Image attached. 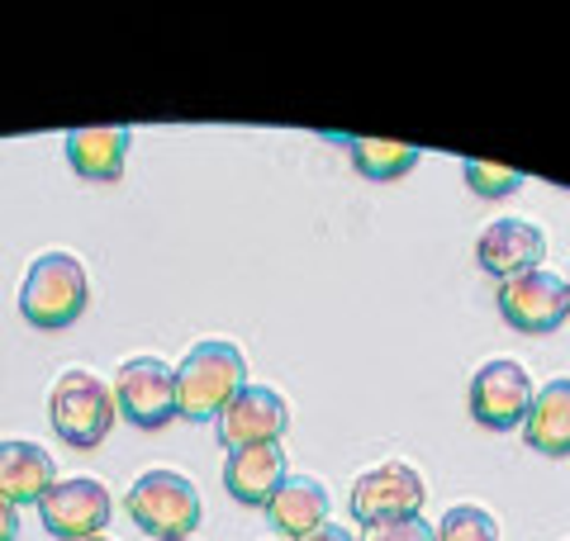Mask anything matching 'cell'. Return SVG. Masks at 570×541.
Instances as JSON below:
<instances>
[{"mask_svg": "<svg viewBox=\"0 0 570 541\" xmlns=\"http://www.w3.org/2000/svg\"><path fill=\"white\" fill-rule=\"evenodd\" d=\"M523 442L538 456H570V381H551L532 394Z\"/></svg>", "mask_w": 570, "mask_h": 541, "instance_id": "16", "label": "cell"}, {"mask_svg": "<svg viewBox=\"0 0 570 541\" xmlns=\"http://www.w3.org/2000/svg\"><path fill=\"white\" fill-rule=\"evenodd\" d=\"M86 304H91V276L71 252H43L20 285V314L29 318V328L43 333L71 328Z\"/></svg>", "mask_w": 570, "mask_h": 541, "instance_id": "2", "label": "cell"}, {"mask_svg": "<svg viewBox=\"0 0 570 541\" xmlns=\"http://www.w3.org/2000/svg\"><path fill=\"white\" fill-rule=\"evenodd\" d=\"M542 257H547V238H542V228L528 219H499L475 238V262H480V270H490L494 281L538 270Z\"/></svg>", "mask_w": 570, "mask_h": 541, "instance_id": "11", "label": "cell"}, {"mask_svg": "<svg viewBox=\"0 0 570 541\" xmlns=\"http://www.w3.org/2000/svg\"><path fill=\"white\" fill-rule=\"evenodd\" d=\"M124 509H129L134 528L148 532L153 541H186L205 522L200 490L181 471H167V465L138 475L129 484V494H124Z\"/></svg>", "mask_w": 570, "mask_h": 541, "instance_id": "4", "label": "cell"}, {"mask_svg": "<svg viewBox=\"0 0 570 541\" xmlns=\"http://www.w3.org/2000/svg\"><path fill=\"white\" fill-rule=\"evenodd\" d=\"M438 541H499V522L480 503H456L438 522Z\"/></svg>", "mask_w": 570, "mask_h": 541, "instance_id": "19", "label": "cell"}, {"mask_svg": "<svg viewBox=\"0 0 570 541\" xmlns=\"http://www.w3.org/2000/svg\"><path fill=\"white\" fill-rule=\"evenodd\" d=\"M532 394H538V390H532L528 371L519 366V361H509V356L485 361V366L475 371L471 390H466L471 419L480 427H490V432H513V427H523Z\"/></svg>", "mask_w": 570, "mask_h": 541, "instance_id": "8", "label": "cell"}, {"mask_svg": "<svg viewBox=\"0 0 570 541\" xmlns=\"http://www.w3.org/2000/svg\"><path fill=\"white\" fill-rule=\"evenodd\" d=\"M110 390H115L119 413L142 432L167 427L181 413V404H176V371L163 356H129Z\"/></svg>", "mask_w": 570, "mask_h": 541, "instance_id": "5", "label": "cell"}, {"mask_svg": "<svg viewBox=\"0 0 570 541\" xmlns=\"http://www.w3.org/2000/svg\"><path fill=\"white\" fill-rule=\"evenodd\" d=\"M33 509H39L48 537L86 541V537H100L105 528H110L115 499H110V490H105L96 475H71V480L52 484V490L33 503Z\"/></svg>", "mask_w": 570, "mask_h": 541, "instance_id": "6", "label": "cell"}, {"mask_svg": "<svg viewBox=\"0 0 570 541\" xmlns=\"http://www.w3.org/2000/svg\"><path fill=\"white\" fill-rule=\"evenodd\" d=\"M58 484V465L39 442H0V494L14 509L39 503Z\"/></svg>", "mask_w": 570, "mask_h": 541, "instance_id": "14", "label": "cell"}, {"mask_svg": "<svg viewBox=\"0 0 570 541\" xmlns=\"http://www.w3.org/2000/svg\"><path fill=\"white\" fill-rule=\"evenodd\" d=\"M499 314L519 333H557L570 318V285L557 270H523L499 281Z\"/></svg>", "mask_w": 570, "mask_h": 541, "instance_id": "7", "label": "cell"}, {"mask_svg": "<svg viewBox=\"0 0 570 541\" xmlns=\"http://www.w3.org/2000/svg\"><path fill=\"white\" fill-rule=\"evenodd\" d=\"M14 532H20V509L0 494V541H14Z\"/></svg>", "mask_w": 570, "mask_h": 541, "instance_id": "22", "label": "cell"}, {"mask_svg": "<svg viewBox=\"0 0 570 541\" xmlns=\"http://www.w3.org/2000/svg\"><path fill=\"white\" fill-rule=\"evenodd\" d=\"M119 419V404H115V390L100 381L96 371L86 366H71L62 371L48 390V423L62 442H71L77 451H91L110 437V427Z\"/></svg>", "mask_w": 570, "mask_h": 541, "instance_id": "3", "label": "cell"}, {"mask_svg": "<svg viewBox=\"0 0 570 541\" xmlns=\"http://www.w3.org/2000/svg\"><path fill=\"white\" fill-rule=\"evenodd\" d=\"M285 446L262 442V446H234L224 461V490L247 509H266L272 494L285 484Z\"/></svg>", "mask_w": 570, "mask_h": 541, "instance_id": "12", "label": "cell"}, {"mask_svg": "<svg viewBox=\"0 0 570 541\" xmlns=\"http://www.w3.org/2000/svg\"><path fill=\"white\" fill-rule=\"evenodd\" d=\"M247 385V356L224 337H205L181 356L176 366V404L181 419L190 423H209L219 419L224 404Z\"/></svg>", "mask_w": 570, "mask_h": 541, "instance_id": "1", "label": "cell"}, {"mask_svg": "<svg viewBox=\"0 0 570 541\" xmlns=\"http://www.w3.org/2000/svg\"><path fill=\"white\" fill-rule=\"evenodd\" d=\"M129 129L124 124H105V129H71L67 134V161L71 171L86 180H119L124 157H129Z\"/></svg>", "mask_w": 570, "mask_h": 541, "instance_id": "15", "label": "cell"}, {"mask_svg": "<svg viewBox=\"0 0 570 541\" xmlns=\"http://www.w3.org/2000/svg\"><path fill=\"white\" fill-rule=\"evenodd\" d=\"M186 541H190V537H186Z\"/></svg>", "mask_w": 570, "mask_h": 541, "instance_id": "25", "label": "cell"}, {"mask_svg": "<svg viewBox=\"0 0 570 541\" xmlns=\"http://www.w3.org/2000/svg\"><path fill=\"white\" fill-rule=\"evenodd\" d=\"M362 541H438V528L419 513H395V518H376L362 528Z\"/></svg>", "mask_w": 570, "mask_h": 541, "instance_id": "20", "label": "cell"}, {"mask_svg": "<svg viewBox=\"0 0 570 541\" xmlns=\"http://www.w3.org/2000/svg\"><path fill=\"white\" fill-rule=\"evenodd\" d=\"M299 541H362L352 528H343V522H324V528H314L309 537H299Z\"/></svg>", "mask_w": 570, "mask_h": 541, "instance_id": "21", "label": "cell"}, {"mask_svg": "<svg viewBox=\"0 0 570 541\" xmlns=\"http://www.w3.org/2000/svg\"><path fill=\"white\" fill-rule=\"evenodd\" d=\"M214 423H219V442L228 451L281 442L285 432H291V404H285L272 385H243L234 400L224 404V413Z\"/></svg>", "mask_w": 570, "mask_h": 541, "instance_id": "9", "label": "cell"}, {"mask_svg": "<svg viewBox=\"0 0 570 541\" xmlns=\"http://www.w3.org/2000/svg\"><path fill=\"white\" fill-rule=\"evenodd\" d=\"M343 148H347V157H352V167L362 171V176H371V180H400V176H409L419 167V148L414 142H395V138H356V134H347L343 138Z\"/></svg>", "mask_w": 570, "mask_h": 541, "instance_id": "17", "label": "cell"}, {"mask_svg": "<svg viewBox=\"0 0 570 541\" xmlns=\"http://www.w3.org/2000/svg\"><path fill=\"white\" fill-rule=\"evenodd\" d=\"M566 285H570V276H566Z\"/></svg>", "mask_w": 570, "mask_h": 541, "instance_id": "24", "label": "cell"}, {"mask_svg": "<svg viewBox=\"0 0 570 541\" xmlns=\"http://www.w3.org/2000/svg\"><path fill=\"white\" fill-rule=\"evenodd\" d=\"M428 499V484L409 461H385L356 475L352 484V518L376 522V518H395V513H419Z\"/></svg>", "mask_w": 570, "mask_h": 541, "instance_id": "10", "label": "cell"}, {"mask_svg": "<svg viewBox=\"0 0 570 541\" xmlns=\"http://www.w3.org/2000/svg\"><path fill=\"white\" fill-rule=\"evenodd\" d=\"M328 513H333V499L324 484L309 475H285V484L272 494V503H266V522L281 532V541L309 537L314 528H324Z\"/></svg>", "mask_w": 570, "mask_h": 541, "instance_id": "13", "label": "cell"}, {"mask_svg": "<svg viewBox=\"0 0 570 541\" xmlns=\"http://www.w3.org/2000/svg\"><path fill=\"white\" fill-rule=\"evenodd\" d=\"M86 541H110V537H86Z\"/></svg>", "mask_w": 570, "mask_h": 541, "instance_id": "23", "label": "cell"}, {"mask_svg": "<svg viewBox=\"0 0 570 541\" xmlns=\"http://www.w3.org/2000/svg\"><path fill=\"white\" fill-rule=\"evenodd\" d=\"M461 176H466V186L480 195V200H504V195L523 190V171L513 167H499V161H480V157H466L461 161Z\"/></svg>", "mask_w": 570, "mask_h": 541, "instance_id": "18", "label": "cell"}]
</instances>
